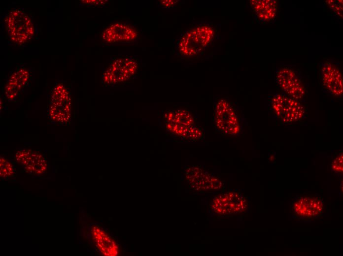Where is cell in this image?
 <instances>
[{
    "label": "cell",
    "instance_id": "13",
    "mask_svg": "<svg viewBox=\"0 0 343 256\" xmlns=\"http://www.w3.org/2000/svg\"><path fill=\"white\" fill-rule=\"evenodd\" d=\"M28 80V72L23 69H19L10 76L5 87V95L9 100H15Z\"/></svg>",
    "mask_w": 343,
    "mask_h": 256
},
{
    "label": "cell",
    "instance_id": "16",
    "mask_svg": "<svg viewBox=\"0 0 343 256\" xmlns=\"http://www.w3.org/2000/svg\"><path fill=\"white\" fill-rule=\"evenodd\" d=\"M326 3L334 14L343 18V0H328Z\"/></svg>",
    "mask_w": 343,
    "mask_h": 256
},
{
    "label": "cell",
    "instance_id": "10",
    "mask_svg": "<svg viewBox=\"0 0 343 256\" xmlns=\"http://www.w3.org/2000/svg\"><path fill=\"white\" fill-rule=\"evenodd\" d=\"M138 34L132 26L116 23L107 28L102 33L104 41L109 44L128 43L136 40Z\"/></svg>",
    "mask_w": 343,
    "mask_h": 256
},
{
    "label": "cell",
    "instance_id": "12",
    "mask_svg": "<svg viewBox=\"0 0 343 256\" xmlns=\"http://www.w3.org/2000/svg\"><path fill=\"white\" fill-rule=\"evenodd\" d=\"M250 4L255 18L259 21L268 22L275 18L277 7L276 0H250Z\"/></svg>",
    "mask_w": 343,
    "mask_h": 256
},
{
    "label": "cell",
    "instance_id": "1",
    "mask_svg": "<svg viewBox=\"0 0 343 256\" xmlns=\"http://www.w3.org/2000/svg\"><path fill=\"white\" fill-rule=\"evenodd\" d=\"M217 29L209 22H195L179 38L176 49L184 57H194L203 53L215 40Z\"/></svg>",
    "mask_w": 343,
    "mask_h": 256
},
{
    "label": "cell",
    "instance_id": "15",
    "mask_svg": "<svg viewBox=\"0 0 343 256\" xmlns=\"http://www.w3.org/2000/svg\"><path fill=\"white\" fill-rule=\"evenodd\" d=\"M343 152L340 151L337 153L336 156L332 160L331 164V170L338 174H341L343 172Z\"/></svg>",
    "mask_w": 343,
    "mask_h": 256
},
{
    "label": "cell",
    "instance_id": "7",
    "mask_svg": "<svg viewBox=\"0 0 343 256\" xmlns=\"http://www.w3.org/2000/svg\"><path fill=\"white\" fill-rule=\"evenodd\" d=\"M137 63L132 58H120L111 63L103 74L106 84H115L127 81L136 73Z\"/></svg>",
    "mask_w": 343,
    "mask_h": 256
},
{
    "label": "cell",
    "instance_id": "5",
    "mask_svg": "<svg viewBox=\"0 0 343 256\" xmlns=\"http://www.w3.org/2000/svg\"><path fill=\"white\" fill-rule=\"evenodd\" d=\"M276 84L283 93L302 102L307 94L306 85L297 71L289 66H281L275 73Z\"/></svg>",
    "mask_w": 343,
    "mask_h": 256
},
{
    "label": "cell",
    "instance_id": "14",
    "mask_svg": "<svg viewBox=\"0 0 343 256\" xmlns=\"http://www.w3.org/2000/svg\"><path fill=\"white\" fill-rule=\"evenodd\" d=\"M14 173L13 166L6 158H0V176L1 178L11 176Z\"/></svg>",
    "mask_w": 343,
    "mask_h": 256
},
{
    "label": "cell",
    "instance_id": "9",
    "mask_svg": "<svg viewBox=\"0 0 343 256\" xmlns=\"http://www.w3.org/2000/svg\"><path fill=\"white\" fill-rule=\"evenodd\" d=\"M15 159L24 168L25 171L34 175H41L47 168L45 158L39 153L29 149L18 150Z\"/></svg>",
    "mask_w": 343,
    "mask_h": 256
},
{
    "label": "cell",
    "instance_id": "6",
    "mask_svg": "<svg viewBox=\"0 0 343 256\" xmlns=\"http://www.w3.org/2000/svg\"><path fill=\"white\" fill-rule=\"evenodd\" d=\"M70 99L66 88L60 84L56 86L52 93L49 116L51 121L58 124H65L70 117Z\"/></svg>",
    "mask_w": 343,
    "mask_h": 256
},
{
    "label": "cell",
    "instance_id": "3",
    "mask_svg": "<svg viewBox=\"0 0 343 256\" xmlns=\"http://www.w3.org/2000/svg\"><path fill=\"white\" fill-rule=\"evenodd\" d=\"M6 30L10 39L23 44L32 38L34 26L30 17L21 9L12 11L6 20Z\"/></svg>",
    "mask_w": 343,
    "mask_h": 256
},
{
    "label": "cell",
    "instance_id": "11",
    "mask_svg": "<svg viewBox=\"0 0 343 256\" xmlns=\"http://www.w3.org/2000/svg\"><path fill=\"white\" fill-rule=\"evenodd\" d=\"M93 239L97 248L105 256H117L119 248L116 242L102 229L96 225L91 228Z\"/></svg>",
    "mask_w": 343,
    "mask_h": 256
},
{
    "label": "cell",
    "instance_id": "4",
    "mask_svg": "<svg viewBox=\"0 0 343 256\" xmlns=\"http://www.w3.org/2000/svg\"><path fill=\"white\" fill-rule=\"evenodd\" d=\"M324 203L317 195H297L291 204L293 217L303 222H310L322 215Z\"/></svg>",
    "mask_w": 343,
    "mask_h": 256
},
{
    "label": "cell",
    "instance_id": "17",
    "mask_svg": "<svg viewBox=\"0 0 343 256\" xmlns=\"http://www.w3.org/2000/svg\"><path fill=\"white\" fill-rule=\"evenodd\" d=\"M178 0H161L158 2L159 7L163 9H170L174 8Z\"/></svg>",
    "mask_w": 343,
    "mask_h": 256
},
{
    "label": "cell",
    "instance_id": "2",
    "mask_svg": "<svg viewBox=\"0 0 343 256\" xmlns=\"http://www.w3.org/2000/svg\"><path fill=\"white\" fill-rule=\"evenodd\" d=\"M269 102L272 112L283 124H291L305 117L306 107L302 102L284 93L274 94Z\"/></svg>",
    "mask_w": 343,
    "mask_h": 256
},
{
    "label": "cell",
    "instance_id": "8",
    "mask_svg": "<svg viewBox=\"0 0 343 256\" xmlns=\"http://www.w3.org/2000/svg\"><path fill=\"white\" fill-rule=\"evenodd\" d=\"M320 77L323 87L330 95L340 96L343 93V76L340 68L333 63L325 61L320 65Z\"/></svg>",
    "mask_w": 343,
    "mask_h": 256
}]
</instances>
